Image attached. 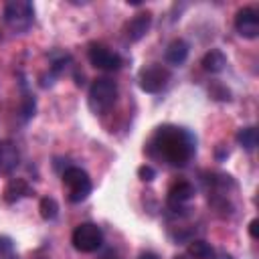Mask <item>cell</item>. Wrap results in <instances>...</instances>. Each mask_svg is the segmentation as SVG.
Instances as JSON below:
<instances>
[{"mask_svg": "<svg viewBox=\"0 0 259 259\" xmlns=\"http://www.w3.org/2000/svg\"><path fill=\"white\" fill-rule=\"evenodd\" d=\"M257 227H259V221H257V219H253V221L249 223V235H251L253 239H257V237H259V233H257Z\"/></svg>", "mask_w": 259, "mask_h": 259, "instance_id": "44dd1931", "label": "cell"}, {"mask_svg": "<svg viewBox=\"0 0 259 259\" xmlns=\"http://www.w3.org/2000/svg\"><path fill=\"white\" fill-rule=\"evenodd\" d=\"M160 156H164L170 164L182 166L194 152V140L182 127H160L156 138Z\"/></svg>", "mask_w": 259, "mask_h": 259, "instance_id": "6da1fadb", "label": "cell"}, {"mask_svg": "<svg viewBox=\"0 0 259 259\" xmlns=\"http://www.w3.org/2000/svg\"><path fill=\"white\" fill-rule=\"evenodd\" d=\"M210 95H212L214 99H221V101H229V99H231V91L225 89V87H221V85L210 87Z\"/></svg>", "mask_w": 259, "mask_h": 259, "instance_id": "ffe728a7", "label": "cell"}, {"mask_svg": "<svg viewBox=\"0 0 259 259\" xmlns=\"http://www.w3.org/2000/svg\"><path fill=\"white\" fill-rule=\"evenodd\" d=\"M138 176H140V180H144V182H152V180L156 178V170H154L152 166L144 164V166L138 168Z\"/></svg>", "mask_w": 259, "mask_h": 259, "instance_id": "d6986e66", "label": "cell"}, {"mask_svg": "<svg viewBox=\"0 0 259 259\" xmlns=\"http://www.w3.org/2000/svg\"><path fill=\"white\" fill-rule=\"evenodd\" d=\"M30 194H32V188L24 178H12L4 188V200L6 202H16V200L30 196Z\"/></svg>", "mask_w": 259, "mask_h": 259, "instance_id": "30bf717a", "label": "cell"}, {"mask_svg": "<svg viewBox=\"0 0 259 259\" xmlns=\"http://www.w3.org/2000/svg\"><path fill=\"white\" fill-rule=\"evenodd\" d=\"M34 20V6L28 0H10L4 4V22L14 32H26Z\"/></svg>", "mask_w": 259, "mask_h": 259, "instance_id": "3957f363", "label": "cell"}, {"mask_svg": "<svg viewBox=\"0 0 259 259\" xmlns=\"http://www.w3.org/2000/svg\"><path fill=\"white\" fill-rule=\"evenodd\" d=\"M34 109H36L34 97L30 93H24V97H22V117L24 119H30L34 115Z\"/></svg>", "mask_w": 259, "mask_h": 259, "instance_id": "ac0fdd59", "label": "cell"}, {"mask_svg": "<svg viewBox=\"0 0 259 259\" xmlns=\"http://www.w3.org/2000/svg\"><path fill=\"white\" fill-rule=\"evenodd\" d=\"M210 259H233V255H231V253H219V255H217V253H212V257H210Z\"/></svg>", "mask_w": 259, "mask_h": 259, "instance_id": "603a6c76", "label": "cell"}, {"mask_svg": "<svg viewBox=\"0 0 259 259\" xmlns=\"http://www.w3.org/2000/svg\"><path fill=\"white\" fill-rule=\"evenodd\" d=\"M71 243L81 253H93L103 243V231L93 223H81L71 235Z\"/></svg>", "mask_w": 259, "mask_h": 259, "instance_id": "277c9868", "label": "cell"}, {"mask_svg": "<svg viewBox=\"0 0 259 259\" xmlns=\"http://www.w3.org/2000/svg\"><path fill=\"white\" fill-rule=\"evenodd\" d=\"M138 81H140V89L146 91V93H160L168 81H170V71L158 63H152V65H146L140 75H138Z\"/></svg>", "mask_w": 259, "mask_h": 259, "instance_id": "8992f818", "label": "cell"}, {"mask_svg": "<svg viewBox=\"0 0 259 259\" xmlns=\"http://www.w3.org/2000/svg\"><path fill=\"white\" fill-rule=\"evenodd\" d=\"M117 99V85L115 81L107 79V77H101V79H95L89 87V107L93 113H105L113 107Z\"/></svg>", "mask_w": 259, "mask_h": 259, "instance_id": "7a4b0ae2", "label": "cell"}, {"mask_svg": "<svg viewBox=\"0 0 259 259\" xmlns=\"http://www.w3.org/2000/svg\"><path fill=\"white\" fill-rule=\"evenodd\" d=\"M138 259H158V255H156V253H152V251H144Z\"/></svg>", "mask_w": 259, "mask_h": 259, "instance_id": "7402d4cb", "label": "cell"}, {"mask_svg": "<svg viewBox=\"0 0 259 259\" xmlns=\"http://www.w3.org/2000/svg\"><path fill=\"white\" fill-rule=\"evenodd\" d=\"M0 259H16L14 243L10 237H4V235H0Z\"/></svg>", "mask_w": 259, "mask_h": 259, "instance_id": "e0dca14e", "label": "cell"}, {"mask_svg": "<svg viewBox=\"0 0 259 259\" xmlns=\"http://www.w3.org/2000/svg\"><path fill=\"white\" fill-rule=\"evenodd\" d=\"M237 142H239V146H241L243 150H247V152L255 150V146H257V130H255L253 125L241 127V130L237 132Z\"/></svg>", "mask_w": 259, "mask_h": 259, "instance_id": "5bb4252c", "label": "cell"}, {"mask_svg": "<svg viewBox=\"0 0 259 259\" xmlns=\"http://www.w3.org/2000/svg\"><path fill=\"white\" fill-rule=\"evenodd\" d=\"M188 42L186 40H182V38H174L170 45H168V49H166V63H170V65H182L184 61H186V57H188Z\"/></svg>", "mask_w": 259, "mask_h": 259, "instance_id": "8fae6325", "label": "cell"}, {"mask_svg": "<svg viewBox=\"0 0 259 259\" xmlns=\"http://www.w3.org/2000/svg\"><path fill=\"white\" fill-rule=\"evenodd\" d=\"M186 253L192 257V259H210L212 257V253H214V249L206 243V241H192L190 245H188V249H186Z\"/></svg>", "mask_w": 259, "mask_h": 259, "instance_id": "9a60e30c", "label": "cell"}, {"mask_svg": "<svg viewBox=\"0 0 259 259\" xmlns=\"http://www.w3.org/2000/svg\"><path fill=\"white\" fill-rule=\"evenodd\" d=\"M152 24V14L150 12H140L136 14L125 26H123V38L127 42H138L140 38L146 36V32L150 30Z\"/></svg>", "mask_w": 259, "mask_h": 259, "instance_id": "9c48e42d", "label": "cell"}, {"mask_svg": "<svg viewBox=\"0 0 259 259\" xmlns=\"http://www.w3.org/2000/svg\"><path fill=\"white\" fill-rule=\"evenodd\" d=\"M63 184L69 188V200L71 202H81L91 194L89 174L77 166H71L63 172Z\"/></svg>", "mask_w": 259, "mask_h": 259, "instance_id": "5b68a950", "label": "cell"}, {"mask_svg": "<svg viewBox=\"0 0 259 259\" xmlns=\"http://www.w3.org/2000/svg\"><path fill=\"white\" fill-rule=\"evenodd\" d=\"M194 196V186L190 184V182H178V184H174L172 188H170V192H168V202L172 204V206H180L182 202H186V200H190Z\"/></svg>", "mask_w": 259, "mask_h": 259, "instance_id": "7c38bea8", "label": "cell"}, {"mask_svg": "<svg viewBox=\"0 0 259 259\" xmlns=\"http://www.w3.org/2000/svg\"><path fill=\"white\" fill-rule=\"evenodd\" d=\"M200 65H202V69H204L206 73H221V71L225 69V65H227V57H225L223 51L210 49V51L202 57Z\"/></svg>", "mask_w": 259, "mask_h": 259, "instance_id": "4fadbf2b", "label": "cell"}, {"mask_svg": "<svg viewBox=\"0 0 259 259\" xmlns=\"http://www.w3.org/2000/svg\"><path fill=\"white\" fill-rule=\"evenodd\" d=\"M235 28L243 38H257L259 34V14L255 8L245 6L235 14Z\"/></svg>", "mask_w": 259, "mask_h": 259, "instance_id": "ba28073f", "label": "cell"}, {"mask_svg": "<svg viewBox=\"0 0 259 259\" xmlns=\"http://www.w3.org/2000/svg\"><path fill=\"white\" fill-rule=\"evenodd\" d=\"M38 210H40V217H42L45 221H53V219H57V214H59V204H57V200H55L53 196H45V198H40V202H38Z\"/></svg>", "mask_w": 259, "mask_h": 259, "instance_id": "2e32d148", "label": "cell"}, {"mask_svg": "<svg viewBox=\"0 0 259 259\" xmlns=\"http://www.w3.org/2000/svg\"><path fill=\"white\" fill-rule=\"evenodd\" d=\"M87 59L93 67H97L101 71H117L121 67V57L117 53H113L111 49H107L105 45H97V42H93L89 47Z\"/></svg>", "mask_w": 259, "mask_h": 259, "instance_id": "52a82bcc", "label": "cell"}]
</instances>
